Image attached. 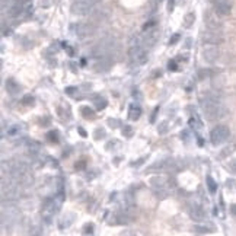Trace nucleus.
I'll return each mask as SVG.
<instances>
[{
  "instance_id": "1",
  "label": "nucleus",
  "mask_w": 236,
  "mask_h": 236,
  "mask_svg": "<svg viewBox=\"0 0 236 236\" xmlns=\"http://www.w3.org/2000/svg\"><path fill=\"white\" fill-rule=\"evenodd\" d=\"M201 109L208 121H216L225 115V108L220 103V98L216 93H207L201 99Z\"/></svg>"
},
{
  "instance_id": "2",
  "label": "nucleus",
  "mask_w": 236,
  "mask_h": 236,
  "mask_svg": "<svg viewBox=\"0 0 236 236\" xmlns=\"http://www.w3.org/2000/svg\"><path fill=\"white\" fill-rule=\"evenodd\" d=\"M128 56L131 58V61L134 64H138V66H143L147 61V51L141 47V44H133L130 47V51H128Z\"/></svg>"
},
{
  "instance_id": "3",
  "label": "nucleus",
  "mask_w": 236,
  "mask_h": 236,
  "mask_svg": "<svg viewBox=\"0 0 236 236\" xmlns=\"http://www.w3.org/2000/svg\"><path fill=\"white\" fill-rule=\"evenodd\" d=\"M229 135H230L229 127H226V125H217V127H214L213 130H211V133H210V140H211V143H213L214 146H219V144L225 143L226 140L229 138Z\"/></svg>"
},
{
  "instance_id": "4",
  "label": "nucleus",
  "mask_w": 236,
  "mask_h": 236,
  "mask_svg": "<svg viewBox=\"0 0 236 236\" xmlns=\"http://www.w3.org/2000/svg\"><path fill=\"white\" fill-rule=\"evenodd\" d=\"M93 6V3H90L89 0H74V3L71 4V12L74 15H88Z\"/></svg>"
},
{
  "instance_id": "5",
  "label": "nucleus",
  "mask_w": 236,
  "mask_h": 236,
  "mask_svg": "<svg viewBox=\"0 0 236 236\" xmlns=\"http://www.w3.org/2000/svg\"><path fill=\"white\" fill-rule=\"evenodd\" d=\"M210 1H211V4H213L216 13L220 15V16H226V15H229L230 10H232L229 0H210Z\"/></svg>"
},
{
  "instance_id": "6",
  "label": "nucleus",
  "mask_w": 236,
  "mask_h": 236,
  "mask_svg": "<svg viewBox=\"0 0 236 236\" xmlns=\"http://www.w3.org/2000/svg\"><path fill=\"white\" fill-rule=\"evenodd\" d=\"M202 41H204L205 44L216 45V44H220V42L223 41V36H222V34H220L219 31H211V29H208V31H205V32L202 34Z\"/></svg>"
},
{
  "instance_id": "7",
  "label": "nucleus",
  "mask_w": 236,
  "mask_h": 236,
  "mask_svg": "<svg viewBox=\"0 0 236 236\" xmlns=\"http://www.w3.org/2000/svg\"><path fill=\"white\" fill-rule=\"evenodd\" d=\"M150 185L156 190V191H165L166 187L169 185V179L162 176V175H155L150 178Z\"/></svg>"
},
{
  "instance_id": "8",
  "label": "nucleus",
  "mask_w": 236,
  "mask_h": 236,
  "mask_svg": "<svg viewBox=\"0 0 236 236\" xmlns=\"http://www.w3.org/2000/svg\"><path fill=\"white\" fill-rule=\"evenodd\" d=\"M188 213H190V217L194 222H202L205 219V211H204V208H202L201 205H198V204H192L191 207H190V210H188Z\"/></svg>"
},
{
  "instance_id": "9",
  "label": "nucleus",
  "mask_w": 236,
  "mask_h": 236,
  "mask_svg": "<svg viewBox=\"0 0 236 236\" xmlns=\"http://www.w3.org/2000/svg\"><path fill=\"white\" fill-rule=\"evenodd\" d=\"M220 56V51L216 48V47H205L202 50V57L207 63H214L217 61V58Z\"/></svg>"
},
{
  "instance_id": "10",
  "label": "nucleus",
  "mask_w": 236,
  "mask_h": 236,
  "mask_svg": "<svg viewBox=\"0 0 236 236\" xmlns=\"http://www.w3.org/2000/svg\"><path fill=\"white\" fill-rule=\"evenodd\" d=\"M205 25H207V28L208 29H211V31H222V22L214 16L211 13H207L205 15Z\"/></svg>"
},
{
  "instance_id": "11",
  "label": "nucleus",
  "mask_w": 236,
  "mask_h": 236,
  "mask_svg": "<svg viewBox=\"0 0 236 236\" xmlns=\"http://www.w3.org/2000/svg\"><path fill=\"white\" fill-rule=\"evenodd\" d=\"M90 34H92L90 25H88V23H77L76 25V35L79 38H86Z\"/></svg>"
},
{
  "instance_id": "12",
  "label": "nucleus",
  "mask_w": 236,
  "mask_h": 236,
  "mask_svg": "<svg viewBox=\"0 0 236 236\" xmlns=\"http://www.w3.org/2000/svg\"><path fill=\"white\" fill-rule=\"evenodd\" d=\"M6 89H7V92H9L10 95H16V93L21 92V86H19L15 80L9 79V80L6 82Z\"/></svg>"
},
{
  "instance_id": "13",
  "label": "nucleus",
  "mask_w": 236,
  "mask_h": 236,
  "mask_svg": "<svg viewBox=\"0 0 236 236\" xmlns=\"http://www.w3.org/2000/svg\"><path fill=\"white\" fill-rule=\"evenodd\" d=\"M157 36H159L157 29H149V31H147V36H146V39H144V42H146L147 45H150V47H152V45L156 42Z\"/></svg>"
},
{
  "instance_id": "14",
  "label": "nucleus",
  "mask_w": 236,
  "mask_h": 236,
  "mask_svg": "<svg viewBox=\"0 0 236 236\" xmlns=\"http://www.w3.org/2000/svg\"><path fill=\"white\" fill-rule=\"evenodd\" d=\"M140 115H141V108L137 106V105H131L130 106V112H128V118L131 121H135V120L140 118Z\"/></svg>"
},
{
  "instance_id": "15",
  "label": "nucleus",
  "mask_w": 236,
  "mask_h": 236,
  "mask_svg": "<svg viewBox=\"0 0 236 236\" xmlns=\"http://www.w3.org/2000/svg\"><path fill=\"white\" fill-rule=\"evenodd\" d=\"M235 149H236V143H233V144H229V146H226L223 150H222V153L219 155V157L220 159H225V157L227 156H230L233 152H235Z\"/></svg>"
},
{
  "instance_id": "16",
  "label": "nucleus",
  "mask_w": 236,
  "mask_h": 236,
  "mask_svg": "<svg viewBox=\"0 0 236 236\" xmlns=\"http://www.w3.org/2000/svg\"><path fill=\"white\" fill-rule=\"evenodd\" d=\"M93 103L96 105V108L98 109H103L105 106H106V101H105V98H102L99 95H95L93 96Z\"/></svg>"
},
{
  "instance_id": "17",
  "label": "nucleus",
  "mask_w": 236,
  "mask_h": 236,
  "mask_svg": "<svg viewBox=\"0 0 236 236\" xmlns=\"http://www.w3.org/2000/svg\"><path fill=\"white\" fill-rule=\"evenodd\" d=\"M205 182H207V188H208V191L211 192V194H214V192L217 191V182H216L210 175L205 178Z\"/></svg>"
},
{
  "instance_id": "18",
  "label": "nucleus",
  "mask_w": 236,
  "mask_h": 236,
  "mask_svg": "<svg viewBox=\"0 0 236 236\" xmlns=\"http://www.w3.org/2000/svg\"><path fill=\"white\" fill-rule=\"evenodd\" d=\"M80 112H82V115H83L85 118H90V120H92V118L95 117V112L90 109L89 106H82V108H80Z\"/></svg>"
},
{
  "instance_id": "19",
  "label": "nucleus",
  "mask_w": 236,
  "mask_h": 236,
  "mask_svg": "<svg viewBox=\"0 0 236 236\" xmlns=\"http://www.w3.org/2000/svg\"><path fill=\"white\" fill-rule=\"evenodd\" d=\"M194 21H195V15H194V13H187V15H185V19H184V25H185L187 28H190L192 23H194Z\"/></svg>"
},
{
  "instance_id": "20",
  "label": "nucleus",
  "mask_w": 236,
  "mask_h": 236,
  "mask_svg": "<svg viewBox=\"0 0 236 236\" xmlns=\"http://www.w3.org/2000/svg\"><path fill=\"white\" fill-rule=\"evenodd\" d=\"M213 74H214V71L210 70V68H204V70H200V71H198V77L200 79L210 77V76H213Z\"/></svg>"
},
{
  "instance_id": "21",
  "label": "nucleus",
  "mask_w": 236,
  "mask_h": 236,
  "mask_svg": "<svg viewBox=\"0 0 236 236\" xmlns=\"http://www.w3.org/2000/svg\"><path fill=\"white\" fill-rule=\"evenodd\" d=\"M133 134H134L133 127H131V125H124L123 127V135H125L127 138H130V137H133Z\"/></svg>"
},
{
  "instance_id": "22",
  "label": "nucleus",
  "mask_w": 236,
  "mask_h": 236,
  "mask_svg": "<svg viewBox=\"0 0 236 236\" xmlns=\"http://www.w3.org/2000/svg\"><path fill=\"white\" fill-rule=\"evenodd\" d=\"M194 232H197V233H211L213 229L211 227H204V226H194Z\"/></svg>"
},
{
  "instance_id": "23",
  "label": "nucleus",
  "mask_w": 236,
  "mask_h": 236,
  "mask_svg": "<svg viewBox=\"0 0 236 236\" xmlns=\"http://www.w3.org/2000/svg\"><path fill=\"white\" fill-rule=\"evenodd\" d=\"M93 135H95V140H101V138L105 137V130H103V128H96Z\"/></svg>"
},
{
  "instance_id": "24",
  "label": "nucleus",
  "mask_w": 236,
  "mask_h": 236,
  "mask_svg": "<svg viewBox=\"0 0 236 236\" xmlns=\"http://www.w3.org/2000/svg\"><path fill=\"white\" fill-rule=\"evenodd\" d=\"M168 131V123H160L159 127H157V133L159 134H165Z\"/></svg>"
},
{
  "instance_id": "25",
  "label": "nucleus",
  "mask_w": 236,
  "mask_h": 236,
  "mask_svg": "<svg viewBox=\"0 0 236 236\" xmlns=\"http://www.w3.org/2000/svg\"><path fill=\"white\" fill-rule=\"evenodd\" d=\"M190 125L192 128H201V124H200V121L197 118H190Z\"/></svg>"
},
{
  "instance_id": "26",
  "label": "nucleus",
  "mask_w": 236,
  "mask_h": 236,
  "mask_svg": "<svg viewBox=\"0 0 236 236\" xmlns=\"http://www.w3.org/2000/svg\"><path fill=\"white\" fill-rule=\"evenodd\" d=\"M120 236H137V233H135L134 230H131V229H127V230L121 232V233H120Z\"/></svg>"
},
{
  "instance_id": "27",
  "label": "nucleus",
  "mask_w": 236,
  "mask_h": 236,
  "mask_svg": "<svg viewBox=\"0 0 236 236\" xmlns=\"http://www.w3.org/2000/svg\"><path fill=\"white\" fill-rule=\"evenodd\" d=\"M48 140H50V141H54V143H57V141H58V137H57L56 131H51V133H48Z\"/></svg>"
},
{
  "instance_id": "28",
  "label": "nucleus",
  "mask_w": 236,
  "mask_h": 236,
  "mask_svg": "<svg viewBox=\"0 0 236 236\" xmlns=\"http://www.w3.org/2000/svg\"><path fill=\"white\" fill-rule=\"evenodd\" d=\"M229 169H230V172H232V173H235V175H236V159H232V160H230V163H229Z\"/></svg>"
},
{
  "instance_id": "29",
  "label": "nucleus",
  "mask_w": 236,
  "mask_h": 236,
  "mask_svg": "<svg viewBox=\"0 0 236 236\" xmlns=\"http://www.w3.org/2000/svg\"><path fill=\"white\" fill-rule=\"evenodd\" d=\"M178 41H179V34H175V35H172V36H170V39H169V44L173 45V44H176Z\"/></svg>"
},
{
  "instance_id": "30",
  "label": "nucleus",
  "mask_w": 236,
  "mask_h": 236,
  "mask_svg": "<svg viewBox=\"0 0 236 236\" xmlns=\"http://www.w3.org/2000/svg\"><path fill=\"white\" fill-rule=\"evenodd\" d=\"M226 187H227L229 190H235L236 182H235L233 179H227V181H226Z\"/></svg>"
},
{
  "instance_id": "31",
  "label": "nucleus",
  "mask_w": 236,
  "mask_h": 236,
  "mask_svg": "<svg viewBox=\"0 0 236 236\" xmlns=\"http://www.w3.org/2000/svg\"><path fill=\"white\" fill-rule=\"evenodd\" d=\"M32 101H34L32 96H25V98H23V103H25V105H29V103L32 105Z\"/></svg>"
},
{
  "instance_id": "32",
  "label": "nucleus",
  "mask_w": 236,
  "mask_h": 236,
  "mask_svg": "<svg viewBox=\"0 0 236 236\" xmlns=\"http://www.w3.org/2000/svg\"><path fill=\"white\" fill-rule=\"evenodd\" d=\"M92 230H93V225H86L85 226V233L88 235V233H92Z\"/></svg>"
},
{
  "instance_id": "33",
  "label": "nucleus",
  "mask_w": 236,
  "mask_h": 236,
  "mask_svg": "<svg viewBox=\"0 0 236 236\" xmlns=\"http://www.w3.org/2000/svg\"><path fill=\"white\" fill-rule=\"evenodd\" d=\"M108 124H109V127H112V128H117V125H118V121H117V120H108Z\"/></svg>"
},
{
  "instance_id": "34",
  "label": "nucleus",
  "mask_w": 236,
  "mask_h": 236,
  "mask_svg": "<svg viewBox=\"0 0 236 236\" xmlns=\"http://www.w3.org/2000/svg\"><path fill=\"white\" fill-rule=\"evenodd\" d=\"M176 63H175V61H169V70H172V71H175V70H176Z\"/></svg>"
},
{
  "instance_id": "35",
  "label": "nucleus",
  "mask_w": 236,
  "mask_h": 236,
  "mask_svg": "<svg viewBox=\"0 0 236 236\" xmlns=\"http://www.w3.org/2000/svg\"><path fill=\"white\" fill-rule=\"evenodd\" d=\"M66 93L67 95H73L74 93V88H66Z\"/></svg>"
},
{
  "instance_id": "36",
  "label": "nucleus",
  "mask_w": 236,
  "mask_h": 236,
  "mask_svg": "<svg viewBox=\"0 0 236 236\" xmlns=\"http://www.w3.org/2000/svg\"><path fill=\"white\" fill-rule=\"evenodd\" d=\"M230 213L236 216V204H232V205H230Z\"/></svg>"
},
{
  "instance_id": "37",
  "label": "nucleus",
  "mask_w": 236,
  "mask_h": 236,
  "mask_svg": "<svg viewBox=\"0 0 236 236\" xmlns=\"http://www.w3.org/2000/svg\"><path fill=\"white\" fill-rule=\"evenodd\" d=\"M79 133H80V134L83 135V137H86V135H88V134H86V131H85V130H83L82 127H79Z\"/></svg>"
},
{
  "instance_id": "38",
  "label": "nucleus",
  "mask_w": 236,
  "mask_h": 236,
  "mask_svg": "<svg viewBox=\"0 0 236 236\" xmlns=\"http://www.w3.org/2000/svg\"><path fill=\"white\" fill-rule=\"evenodd\" d=\"M173 7V0H169V10H172Z\"/></svg>"
}]
</instances>
